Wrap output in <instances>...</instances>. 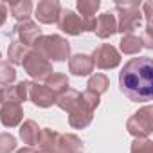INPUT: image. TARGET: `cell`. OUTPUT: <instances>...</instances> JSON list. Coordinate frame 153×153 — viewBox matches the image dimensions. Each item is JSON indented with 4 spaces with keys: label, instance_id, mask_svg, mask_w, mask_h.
Here are the masks:
<instances>
[{
    "label": "cell",
    "instance_id": "obj_23",
    "mask_svg": "<svg viewBox=\"0 0 153 153\" xmlns=\"http://www.w3.org/2000/svg\"><path fill=\"white\" fill-rule=\"evenodd\" d=\"M108 87H110V79H108V76H105V74H94V76H90V79L87 83V90L94 92L99 97H101V94H105L108 90Z\"/></svg>",
    "mask_w": 153,
    "mask_h": 153
},
{
    "label": "cell",
    "instance_id": "obj_25",
    "mask_svg": "<svg viewBox=\"0 0 153 153\" xmlns=\"http://www.w3.org/2000/svg\"><path fill=\"white\" fill-rule=\"evenodd\" d=\"M78 11L81 13L83 18H96V13L101 7L99 0H78Z\"/></svg>",
    "mask_w": 153,
    "mask_h": 153
},
{
    "label": "cell",
    "instance_id": "obj_4",
    "mask_svg": "<svg viewBox=\"0 0 153 153\" xmlns=\"http://www.w3.org/2000/svg\"><path fill=\"white\" fill-rule=\"evenodd\" d=\"M115 20H117V33L133 34L135 29L142 24V13H140V2H115Z\"/></svg>",
    "mask_w": 153,
    "mask_h": 153
},
{
    "label": "cell",
    "instance_id": "obj_10",
    "mask_svg": "<svg viewBox=\"0 0 153 153\" xmlns=\"http://www.w3.org/2000/svg\"><path fill=\"white\" fill-rule=\"evenodd\" d=\"M61 9L63 7L58 0H42L34 7V16L40 24H58Z\"/></svg>",
    "mask_w": 153,
    "mask_h": 153
},
{
    "label": "cell",
    "instance_id": "obj_28",
    "mask_svg": "<svg viewBox=\"0 0 153 153\" xmlns=\"http://www.w3.org/2000/svg\"><path fill=\"white\" fill-rule=\"evenodd\" d=\"M16 151V139L4 131V133H0V153H15Z\"/></svg>",
    "mask_w": 153,
    "mask_h": 153
},
{
    "label": "cell",
    "instance_id": "obj_18",
    "mask_svg": "<svg viewBox=\"0 0 153 153\" xmlns=\"http://www.w3.org/2000/svg\"><path fill=\"white\" fill-rule=\"evenodd\" d=\"M58 139H59V133H58L56 130H51V128H42L40 137H38V142H36L38 151H56Z\"/></svg>",
    "mask_w": 153,
    "mask_h": 153
},
{
    "label": "cell",
    "instance_id": "obj_20",
    "mask_svg": "<svg viewBox=\"0 0 153 153\" xmlns=\"http://www.w3.org/2000/svg\"><path fill=\"white\" fill-rule=\"evenodd\" d=\"M45 87L47 88H51L56 96H59L61 92H65L67 88H70L68 87V78L65 74H59V72H52L49 78L45 79Z\"/></svg>",
    "mask_w": 153,
    "mask_h": 153
},
{
    "label": "cell",
    "instance_id": "obj_19",
    "mask_svg": "<svg viewBox=\"0 0 153 153\" xmlns=\"http://www.w3.org/2000/svg\"><path fill=\"white\" fill-rule=\"evenodd\" d=\"M7 7H9L11 16H15L18 22L29 20L31 13H33V9H34V6H33L31 0H20V2H13V4H9Z\"/></svg>",
    "mask_w": 153,
    "mask_h": 153
},
{
    "label": "cell",
    "instance_id": "obj_14",
    "mask_svg": "<svg viewBox=\"0 0 153 153\" xmlns=\"http://www.w3.org/2000/svg\"><path fill=\"white\" fill-rule=\"evenodd\" d=\"M94 70V61L92 56L88 54H74L72 58H68V72H72L74 76H88Z\"/></svg>",
    "mask_w": 153,
    "mask_h": 153
},
{
    "label": "cell",
    "instance_id": "obj_2",
    "mask_svg": "<svg viewBox=\"0 0 153 153\" xmlns=\"http://www.w3.org/2000/svg\"><path fill=\"white\" fill-rule=\"evenodd\" d=\"M99 103H101V97L96 96L94 92H90V90L81 92L79 99L76 101V103L72 105V108L67 112V114H68V124H70L72 128H76V130L87 128V126L92 123L94 112H96V108L99 106Z\"/></svg>",
    "mask_w": 153,
    "mask_h": 153
},
{
    "label": "cell",
    "instance_id": "obj_26",
    "mask_svg": "<svg viewBox=\"0 0 153 153\" xmlns=\"http://www.w3.org/2000/svg\"><path fill=\"white\" fill-rule=\"evenodd\" d=\"M16 79V70L9 61L0 59V87H9Z\"/></svg>",
    "mask_w": 153,
    "mask_h": 153
},
{
    "label": "cell",
    "instance_id": "obj_1",
    "mask_svg": "<svg viewBox=\"0 0 153 153\" xmlns=\"http://www.w3.org/2000/svg\"><path fill=\"white\" fill-rule=\"evenodd\" d=\"M119 88L133 103H146L153 97V61L149 56L131 58L119 72Z\"/></svg>",
    "mask_w": 153,
    "mask_h": 153
},
{
    "label": "cell",
    "instance_id": "obj_22",
    "mask_svg": "<svg viewBox=\"0 0 153 153\" xmlns=\"http://www.w3.org/2000/svg\"><path fill=\"white\" fill-rule=\"evenodd\" d=\"M29 52V47H25L24 43L16 42V40H11L9 43V49H7V58H9V63L11 65H22L24 58L27 56Z\"/></svg>",
    "mask_w": 153,
    "mask_h": 153
},
{
    "label": "cell",
    "instance_id": "obj_29",
    "mask_svg": "<svg viewBox=\"0 0 153 153\" xmlns=\"http://www.w3.org/2000/svg\"><path fill=\"white\" fill-rule=\"evenodd\" d=\"M7 15H9V7H7V4L0 2V27H2V25L6 24V18H7Z\"/></svg>",
    "mask_w": 153,
    "mask_h": 153
},
{
    "label": "cell",
    "instance_id": "obj_32",
    "mask_svg": "<svg viewBox=\"0 0 153 153\" xmlns=\"http://www.w3.org/2000/svg\"><path fill=\"white\" fill-rule=\"evenodd\" d=\"M40 153H56V151H40Z\"/></svg>",
    "mask_w": 153,
    "mask_h": 153
},
{
    "label": "cell",
    "instance_id": "obj_24",
    "mask_svg": "<svg viewBox=\"0 0 153 153\" xmlns=\"http://www.w3.org/2000/svg\"><path fill=\"white\" fill-rule=\"evenodd\" d=\"M79 96H81V92L79 90H74V88H67L65 92H61L59 96H58V99H56V105L63 110V112H68L70 108H72V105L79 99Z\"/></svg>",
    "mask_w": 153,
    "mask_h": 153
},
{
    "label": "cell",
    "instance_id": "obj_12",
    "mask_svg": "<svg viewBox=\"0 0 153 153\" xmlns=\"http://www.w3.org/2000/svg\"><path fill=\"white\" fill-rule=\"evenodd\" d=\"M56 99H58V96L51 88H47L42 83H33L31 81L29 101H33L34 106H38V108H49V106L56 105Z\"/></svg>",
    "mask_w": 153,
    "mask_h": 153
},
{
    "label": "cell",
    "instance_id": "obj_7",
    "mask_svg": "<svg viewBox=\"0 0 153 153\" xmlns=\"http://www.w3.org/2000/svg\"><path fill=\"white\" fill-rule=\"evenodd\" d=\"M22 67H24V70L31 76L33 79H36V83L38 81H45L49 76L54 72L52 70V63L47 61L43 56H40L36 51H29L27 52V56L22 61Z\"/></svg>",
    "mask_w": 153,
    "mask_h": 153
},
{
    "label": "cell",
    "instance_id": "obj_6",
    "mask_svg": "<svg viewBox=\"0 0 153 153\" xmlns=\"http://www.w3.org/2000/svg\"><path fill=\"white\" fill-rule=\"evenodd\" d=\"M126 130L135 139L149 137V133L153 131V108L149 105H146L140 110H137L126 121Z\"/></svg>",
    "mask_w": 153,
    "mask_h": 153
},
{
    "label": "cell",
    "instance_id": "obj_11",
    "mask_svg": "<svg viewBox=\"0 0 153 153\" xmlns=\"http://www.w3.org/2000/svg\"><path fill=\"white\" fill-rule=\"evenodd\" d=\"M24 121V108L20 103L6 101L0 105V123L6 128H16Z\"/></svg>",
    "mask_w": 153,
    "mask_h": 153
},
{
    "label": "cell",
    "instance_id": "obj_3",
    "mask_svg": "<svg viewBox=\"0 0 153 153\" xmlns=\"http://www.w3.org/2000/svg\"><path fill=\"white\" fill-rule=\"evenodd\" d=\"M34 51L51 63L70 58V43L59 34H42V38L34 43Z\"/></svg>",
    "mask_w": 153,
    "mask_h": 153
},
{
    "label": "cell",
    "instance_id": "obj_17",
    "mask_svg": "<svg viewBox=\"0 0 153 153\" xmlns=\"http://www.w3.org/2000/svg\"><path fill=\"white\" fill-rule=\"evenodd\" d=\"M40 131H42V128L38 126V123L33 121V119H27V121H24V124L20 126V139L24 140V144L34 148L36 142H38Z\"/></svg>",
    "mask_w": 153,
    "mask_h": 153
},
{
    "label": "cell",
    "instance_id": "obj_27",
    "mask_svg": "<svg viewBox=\"0 0 153 153\" xmlns=\"http://www.w3.org/2000/svg\"><path fill=\"white\" fill-rule=\"evenodd\" d=\"M130 153H153V142H151V139H148V137L135 139L131 142Z\"/></svg>",
    "mask_w": 153,
    "mask_h": 153
},
{
    "label": "cell",
    "instance_id": "obj_15",
    "mask_svg": "<svg viewBox=\"0 0 153 153\" xmlns=\"http://www.w3.org/2000/svg\"><path fill=\"white\" fill-rule=\"evenodd\" d=\"M29 90H31V81H18L16 85L4 87V103L13 101V103H24L29 99Z\"/></svg>",
    "mask_w": 153,
    "mask_h": 153
},
{
    "label": "cell",
    "instance_id": "obj_21",
    "mask_svg": "<svg viewBox=\"0 0 153 153\" xmlns=\"http://www.w3.org/2000/svg\"><path fill=\"white\" fill-rule=\"evenodd\" d=\"M119 49L123 54H139L142 49V40L137 34H124L119 42Z\"/></svg>",
    "mask_w": 153,
    "mask_h": 153
},
{
    "label": "cell",
    "instance_id": "obj_16",
    "mask_svg": "<svg viewBox=\"0 0 153 153\" xmlns=\"http://www.w3.org/2000/svg\"><path fill=\"white\" fill-rule=\"evenodd\" d=\"M83 151V140L74 133H59L56 153H81Z\"/></svg>",
    "mask_w": 153,
    "mask_h": 153
},
{
    "label": "cell",
    "instance_id": "obj_13",
    "mask_svg": "<svg viewBox=\"0 0 153 153\" xmlns=\"http://www.w3.org/2000/svg\"><path fill=\"white\" fill-rule=\"evenodd\" d=\"M94 33H96V36H97V38H101V40H106V38L114 36V34L117 33V20H115V13H114V11L101 13V15L96 18Z\"/></svg>",
    "mask_w": 153,
    "mask_h": 153
},
{
    "label": "cell",
    "instance_id": "obj_9",
    "mask_svg": "<svg viewBox=\"0 0 153 153\" xmlns=\"http://www.w3.org/2000/svg\"><path fill=\"white\" fill-rule=\"evenodd\" d=\"M92 61H94V67L101 68V70H110V68H115L119 67L121 63V54L119 51L110 45V43H101L99 47L94 49L92 52Z\"/></svg>",
    "mask_w": 153,
    "mask_h": 153
},
{
    "label": "cell",
    "instance_id": "obj_31",
    "mask_svg": "<svg viewBox=\"0 0 153 153\" xmlns=\"http://www.w3.org/2000/svg\"><path fill=\"white\" fill-rule=\"evenodd\" d=\"M4 103V87H0V105Z\"/></svg>",
    "mask_w": 153,
    "mask_h": 153
},
{
    "label": "cell",
    "instance_id": "obj_5",
    "mask_svg": "<svg viewBox=\"0 0 153 153\" xmlns=\"http://www.w3.org/2000/svg\"><path fill=\"white\" fill-rule=\"evenodd\" d=\"M58 27L70 36H79L81 33H94L96 18H83L81 15H76L72 9H61Z\"/></svg>",
    "mask_w": 153,
    "mask_h": 153
},
{
    "label": "cell",
    "instance_id": "obj_30",
    "mask_svg": "<svg viewBox=\"0 0 153 153\" xmlns=\"http://www.w3.org/2000/svg\"><path fill=\"white\" fill-rule=\"evenodd\" d=\"M15 153H40L36 148H31V146H25V148H22V149H16Z\"/></svg>",
    "mask_w": 153,
    "mask_h": 153
},
{
    "label": "cell",
    "instance_id": "obj_8",
    "mask_svg": "<svg viewBox=\"0 0 153 153\" xmlns=\"http://www.w3.org/2000/svg\"><path fill=\"white\" fill-rule=\"evenodd\" d=\"M9 36H11V40H16L20 43H24L25 47H34V43L42 38V29L36 22L24 20V22L15 24Z\"/></svg>",
    "mask_w": 153,
    "mask_h": 153
}]
</instances>
